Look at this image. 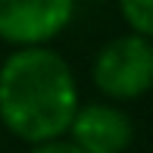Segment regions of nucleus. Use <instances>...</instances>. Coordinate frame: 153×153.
Wrapping results in <instances>:
<instances>
[{"instance_id":"nucleus-3","label":"nucleus","mask_w":153,"mask_h":153,"mask_svg":"<svg viewBox=\"0 0 153 153\" xmlns=\"http://www.w3.org/2000/svg\"><path fill=\"white\" fill-rule=\"evenodd\" d=\"M75 0H0V41L13 47L50 44L69 28Z\"/></svg>"},{"instance_id":"nucleus-1","label":"nucleus","mask_w":153,"mask_h":153,"mask_svg":"<svg viewBox=\"0 0 153 153\" xmlns=\"http://www.w3.org/2000/svg\"><path fill=\"white\" fill-rule=\"evenodd\" d=\"M78 103L72 66L47 44L16 47L0 62V122L19 141L66 137Z\"/></svg>"},{"instance_id":"nucleus-6","label":"nucleus","mask_w":153,"mask_h":153,"mask_svg":"<svg viewBox=\"0 0 153 153\" xmlns=\"http://www.w3.org/2000/svg\"><path fill=\"white\" fill-rule=\"evenodd\" d=\"M28 153H85L81 147H75L69 137H53V141H41V144H31Z\"/></svg>"},{"instance_id":"nucleus-4","label":"nucleus","mask_w":153,"mask_h":153,"mask_svg":"<svg viewBox=\"0 0 153 153\" xmlns=\"http://www.w3.org/2000/svg\"><path fill=\"white\" fill-rule=\"evenodd\" d=\"M66 137L85 153H125L134 141V119L116 103H78Z\"/></svg>"},{"instance_id":"nucleus-5","label":"nucleus","mask_w":153,"mask_h":153,"mask_svg":"<svg viewBox=\"0 0 153 153\" xmlns=\"http://www.w3.org/2000/svg\"><path fill=\"white\" fill-rule=\"evenodd\" d=\"M119 16L128 25V31L153 34V0H116Z\"/></svg>"},{"instance_id":"nucleus-2","label":"nucleus","mask_w":153,"mask_h":153,"mask_svg":"<svg viewBox=\"0 0 153 153\" xmlns=\"http://www.w3.org/2000/svg\"><path fill=\"white\" fill-rule=\"evenodd\" d=\"M94 88L106 100H137L153 85V44L150 34L125 31L106 41L91 62Z\"/></svg>"}]
</instances>
